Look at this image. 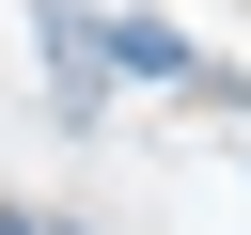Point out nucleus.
<instances>
[{
  "label": "nucleus",
  "mask_w": 251,
  "mask_h": 235,
  "mask_svg": "<svg viewBox=\"0 0 251 235\" xmlns=\"http://www.w3.org/2000/svg\"><path fill=\"white\" fill-rule=\"evenodd\" d=\"M31 235H63V219H31Z\"/></svg>",
  "instance_id": "obj_3"
},
{
  "label": "nucleus",
  "mask_w": 251,
  "mask_h": 235,
  "mask_svg": "<svg viewBox=\"0 0 251 235\" xmlns=\"http://www.w3.org/2000/svg\"><path fill=\"white\" fill-rule=\"evenodd\" d=\"M0 235H31V219H0Z\"/></svg>",
  "instance_id": "obj_2"
},
{
  "label": "nucleus",
  "mask_w": 251,
  "mask_h": 235,
  "mask_svg": "<svg viewBox=\"0 0 251 235\" xmlns=\"http://www.w3.org/2000/svg\"><path fill=\"white\" fill-rule=\"evenodd\" d=\"M110 63H126V78H188V47H173L157 16H126V31H110Z\"/></svg>",
  "instance_id": "obj_1"
}]
</instances>
